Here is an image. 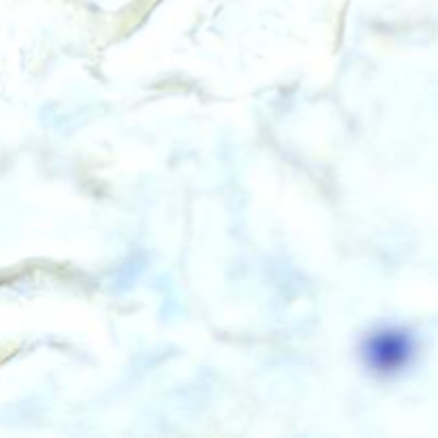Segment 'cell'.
I'll return each mask as SVG.
<instances>
[{"label":"cell","instance_id":"1","mask_svg":"<svg viewBox=\"0 0 438 438\" xmlns=\"http://www.w3.org/2000/svg\"><path fill=\"white\" fill-rule=\"evenodd\" d=\"M417 355V340L408 330L383 325L372 330L359 344V357L368 372L381 378L398 376Z\"/></svg>","mask_w":438,"mask_h":438}]
</instances>
